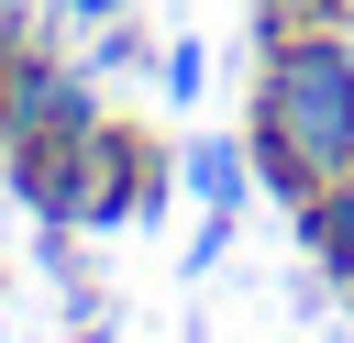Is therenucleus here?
<instances>
[{
  "label": "nucleus",
  "mask_w": 354,
  "mask_h": 343,
  "mask_svg": "<svg viewBox=\"0 0 354 343\" xmlns=\"http://www.w3.org/2000/svg\"><path fill=\"white\" fill-rule=\"evenodd\" d=\"M299 210V243H310V266L321 277H354V166L343 177H321L310 199H288Z\"/></svg>",
  "instance_id": "7ed1b4c3"
},
{
  "label": "nucleus",
  "mask_w": 354,
  "mask_h": 343,
  "mask_svg": "<svg viewBox=\"0 0 354 343\" xmlns=\"http://www.w3.org/2000/svg\"><path fill=\"white\" fill-rule=\"evenodd\" d=\"M188 188H199L210 210H232V199H243V155H232V144H199V155H188Z\"/></svg>",
  "instance_id": "20e7f679"
},
{
  "label": "nucleus",
  "mask_w": 354,
  "mask_h": 343,
  "mask_svg": "<svg viewBox=\"0 0 354 343\" xmlns=\"http://www.w3.org/2000/svg\"><path fill=\"white\" fill-rule=\"evenodd\" d=\"M66 11H77V22H111V11H122V0H66Z\"/></svg>",
  "instance_id": "423d86ee"
},
{
  "label": "nucleus",
  "mask_w": 354,
  "mask_h": 343,
  "mask_svg": "<svg viewBox=\"0 0 354 343\" xmlns=\"http://www.w3.org/2000/svg\"><path fill=\"white\" fill-rule=\"evenodd\" d=\"M299 11H310V0H266V33H288ZM321 11H354V0H321Z\"/></svg>",
  "instance_id": "39448f33"
},
{
  "label": "nucleus",
  "mask_w": 354,
  "mask_h": 343,
  "mask_svg": "<svg viewBox=\"0 0 354 343\" xmlns=\"http://www.w3.org/2000/svg\"><path fill=\"white\" fill-rule=\"evenodd\" d=\"M343 299H354V277H343Z\"/></svg>",
  "instance_id": "0eeeda50"
},
{
  "label": "nucleus",
  "mask_w": 354,
  "mask_h": 343,
  "mask_svg": "<svg viewBox=\"0 0 354 343\" xmlns=\"http://www.w3.org/2000/svg\"><path fill=\"white\" fill-rule=\"evenodd\" d=\"M100 122V100H88V77H66V66H0V144H66V133H88Z\"/></svg>",
  "instance_id": "f03ea898"
},
{
  "label": "nucleus",
  "mask_w": 354,
  "mask_h": 343,
  "mask_svg": "<svg viewBox=\"0 0 354 343\" xmlns=\"http://www.w3.org/2000/svg\"><path fill=\"white\" fill-rule=\"evenodd\" d=\"M243 166L277 199H310L321 177L354 166V44L332 22H288L266 33V77H254V133Z\"/></svg>",
  "instance_id": "f257e3e1"
}]
</instances>
